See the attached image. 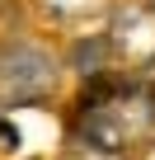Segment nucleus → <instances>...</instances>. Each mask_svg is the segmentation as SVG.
Wrapping results in <instances>:
<instances>
[{
  "label": "nucleus",
  "instance_id": "obj_2",
  "mask_svg": "<svg viewBox=\"0 0 155 160\" xmlns=\"http://www.w3.org/2000/svg\"><path fill=\"white\" fill-rule=\"evenodd\" d=\"M108 47L122 66H150L155 61V5L127 0L108 19Z\"/></svg>",
  "mask_w": 155,
  "mask_h": 160
},
{
  "label": "nucleus",
  "instance_id": "obj_1",
  "mask_svg": "<svg viewBox=\"0 0 155 160\" xmlns=\"http://www.w3.org/2000/svg\"><path fill=\"white\" fill-rule=\"evenodd\" d=\"M61 80V66L38 42H5L0 47V104H42Z\"/></svg>",
  "mask_w": 155,
  "mask_h": 160
},
{
  "label": "nucleus",
  "instance_id": "obj_5",
  "mask_svg": "<svg viewBox=\"0 0 155 160\" xmlns=\"http://www.w3.org/2000/svg\"><path fill=\"white\" fill-rule=\"evenodd\" d=\"M150 5H155V0H150Z\"/></svg>",
  "mask_w": 155,
  "mask_h": 160
},
{
  "label": "nucleus",
  "instance_id": "obj_4",
  "mask_svg": "<svg viewBox=\"0 0 155 160\" xmlns=\"http://www.w3.org/2000/svg\"><path fill=\"white\" fill-rule=\"evenodd\" d=\"M141 160H155V141H150V146H146V151H141Z\"/></svg>",
  "mask_w": 155,
  "mask_h": 160
},
{
  "label": "nucleus",
  "instance_id": "obj_3",
  "mask_svg": "<svg viewBox=\"0 0 155 160\" xmlns=\"http://www.w3.org/2000/svg\"><path fill=\"white\" fill-rule=\"evenodd\" d=\"M108 57H113L108 38H85L80 47H75V57H70V61H75V71H80V75H90V80H94V75H104V61H108Z\"/></svg>",
  "mask_w": 155,
  "mask_h": 160
}]
</instances>
